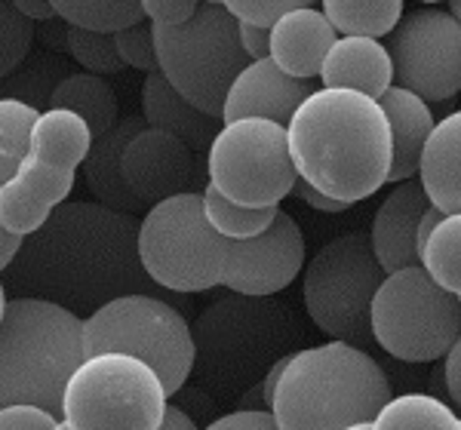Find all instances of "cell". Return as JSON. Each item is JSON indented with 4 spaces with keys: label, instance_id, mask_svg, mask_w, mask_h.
Returning a JSON list of instances; mask_svg holds the SVG:
<instances>
[{
    "label": "cell",
    "instance_id": "cell-1",
    "mask_svg": "<svg viewBox=\"0 0 461 430\" xmlns=\"http://www.w3.org/2000/svg\"><path fill=\"white\" fill-rule=\"evenodd\" d=\"M145 283L148 273L139 262L136 215L89 200L56 206L47 225L25 237L10 268L13 289L68 310H95L111 299L142 292Z\"/></svg>",
    "mask_w": 461,
    "mask_h": 430
},
{
    "label": "cell",
    "instance_id": "cell-2",
    "mask_svg": "<svg viewBox=\"0 0 461 430\" xmlns=\"http://www.w3.org/2000/svg\"><path fill=\"white\" fill-rule=\"evenodd\" d=\"M295 175L320 194L360 203L391 175V126L382 105L351 90H320L286 123Z\"/></svg>",
    "mask_w": 461,
    "mask_h": 430
},
{
    "label": "cell",
    "instance_id": "cell-3",
    "mask_svg": "<svg viewBox=\"0 0 461 430\" xmlns=\"http://www.w3.org/2000/svg\"><path fill=\"white\" fill-rule=\"evenodd\" d=\"M388 399V375L363 347L326 341L286 360L267 412L280 430H348L373 425Z\"/></svg>",
    "mask_w": 461,
    "mask_h": 430
},
{
    "label": "cell",
    "instance_id": "cell-4",
    "mask_svg": "<svg viewBox=\"0 0 461 430\" xmlns=\"http://www.w3.org/2000/svg\"><path fill=\"white\" fill-rule=\"evenodd\" d=\"M84 357V320L74 310L16 295L0 320V409L41 406L59 415L65 381Z\"/></svg>",
    "mask_w": 461,
    "mask_h": 430
},
{
    "label": "cell",
    "instance_id": "cell-5",
    "mask_svg": "<svg viewBox=\"0 0 461 430\" xmlns=\"http://www.w3.org/2000/svg\"><path fill=\"white\" fill-rule=\"evenodd\" d=\"M191 336L200 381L215 390H249L274 363L293 357L302 329L289 308L234 292L206 308Z\"/></svg>",
    "mask_w": 461,
    "mask_h": 430
},
{
    "label": "cell",
    "instance_id": "cell-6",
    "mask_svg": "<svg viewBox=\"0 0 461 430\" xmlns=\"http://www.w3.org/2000/svg\"><path fill=\"white\" fill-rule=\"evenodd\" d=\"M151 28L158 71L167 77V84L197 111L221 121L230 84L249 65V56L240 47L237 22L230 19L225 4L206 0L185 25Z\"/></svg>",
    "mask_w": 461,
    "mask_h": 430
},
{
    "label": "cell",
    "instance_id": "cell-7",
    "mask_svg": "<svg viewBox=\"0 0 461 430\" xmlns=\"http://www.w3.org/2000/svg\"><path fill=\"white\" fill-rule=\"evenodd\" d=\"M169 394L148 363L130 354H89L62 390V421L71 430H158Z\"/></svg>",
    "mask_w": 461,
    "mask_h": 430
},
{
    "label": "cell",
    "instance_id": "cell-8",
    "mask_svg": "<svg viewBox=\"0 0 461 430\" xmlns=\"http://www.w3.org/2000/svg\"><path fill=\"white\" fill-rule=\"evenodd\" d=\"M130 354L158 372L169 397L194 372V336L178 310L148 292L111 299L84 320V354Z\"/></svg>",
    "mask_w": 461,
    "mask_h": 430
},
{
    "label": "cell",
    "instance_id": "cell-9",
    "mask_svg": "<svg viewBox=\"0 0 461 430\" xmlns=\"http://www.w3.org/2000/svg\"><path fill=\"white\" fill-rule=\"evenodd\" d=\"M384 277L369 234L336 237L304 271L302 299L308 317L332 341L366 347L373 341V301Z\"/></svg>",
    "mask_w": 461,
    "mask_h": 430
},
{
    "label": "cell",
    "instance_id": "cell-10",
    "mask_svg": "<svg viewBox=\"0 0 461 430\" xmlns=\"http://www.w3.org/2000/svg\"><path fill=\"white\" fill-rule=\"evenodd\" d=\"M228 240L210 228L203 194H178L151 206L139 221V262L151 283L173 292L221 286Z\"/></svg>",
    "mask_w": 461,
    "mask_h": 430
},
{
    "label": "cell",
    "instance_id": "cell-11",
    "mask_svg": "<svg viewBox=\"0 0 461 430\" xmlns=\"http://www.w3.org/2000/svg\"><path fill=\"white\" fill-rule=\"evenodd\" d=\"M373 341L393 360H443L461 338V299L428 277L421 264L393 271L373 301Z\"/></svg>",
    "mask_w": 461,
    "mask_h": 430
},
{
    "label": "cell",
    "instance_id": "cell-12",
    "mask_svg": "<svg viewBox=\"0 0 461 430\" xmlns=\"http://www.w3.org/2000/svg\"><path fill=\"white\" fill-rule=\"evenodd\" d=\"M295 179L286 126L274 121L247 117L221 123L206 148V184L237 206L280 210V200L293 194Z\"/></svg>",
    "mask_w": 461,
    "mask_h": 430
},
{
    "label": "cell",
    "instance_id": "cell-13",
    "mask_svg": "<svg viewBox=\"0 0 461 430\" xmlns=\"http://www.w3.org/2000/svg\"><path fill=\"white\" fill-rule=\"evenodd\" d=\"M393 86L425 102H446L461 93V25L440 6L403 13L388 47Z\"/></svg>",
    "mask_w": 461,
    "mask_h": 430
},
{
    "label": "cell",
    "instance_id": "cell-14",
    "mask_svg": "<svg viewBox=\"0 0 461 430\" xmlns=\"http://www.w3.org/2000/svg\"><path fill=\"white\" fill-rule=\"evenodd\" d=\"M304 264V237L299 221L277 210L274 221L252 240L228 243L221 286L237 295L267 299L299 277Z\"/></svg>",
    "mask_w": 461,
    "mask_h": 430
},
{
    "label": "cell",
    "instance_id": "cell-15",
    "mask_svg": "<svg viewBox=\"0 0 461 430\" xmlns=\"http://www.w3.org/2000/svg\"><path fill=\"white\" fill-rule=\"evenodd\" d=\"M123 182L132 197L148 206H158L163 200L178 194H197L200 184V160L176 136L160 130H142L123 154Z\"/></svg>",
    "mask_w": 461,
    "mask_h": 430
},
{
    "label": "cell",
    "instance_id": "cell-16",
    "mask_svg": "<svg viewBox=\"0 0 461 430\" xmlns=\"http://www.w3.org/2000/svg\"><path fill=\"white\" fill-rule=\"evenodd\" d=\"M317 93L314 80H295L289 77L271 62H249L247 68L237 74L225 95V111H221V123L247 121V117H262L286 126L293 114L304 105V99Z\"/></svg>",
    "mask_w": 461,
    "mask_h": 430
},
{
    "label": "cell",
    "instance_id": "cell-17",
    "mask_svg": "<svg viewBox=\"0 0 461 430\" xmlns=\"http://www.w3.org/2000/svg\"><path fill=\"white\" fill-rule=\"evenodd\" d=\"M430 210V200L419 179H409L403 184H393V191L382 200L375 210L373 228H369V243L382 264L384 273L415 268L421 264L419 252V221Z\"/></svg>",
    "mask_w": 461,
    "mask_h": 430
},
{
    "label": "cell",
    "instance_id": "cell-18",
    "mask_svg": "<svg viewBox=\"0 0 461 430\" xmlns=\"http://www.w3.org/2000/svg\"><path fill=\"white\" fill-rule=\"evenodd\" d=\"M336 40L339 31L323 10L304 0L299 10L286 13L271 28V62L295 80H314Z\"/></svg>",
    "mask_w": 461,
    "mask_h": 430
},
{
    "label": "cell",
    "instance_id": "cell-19",
    "mask_svg": "<svg viewBox=\"0 0 461 430\" xmlns=\"http://www.w3.org/2000/svg\"><path fill=\"white\" fill-rule=\"evenodd\" d=\"M142 130H148L145 117L130 114V117H121L105 136L93 139L89 157L84 160V182H86L89 194L95 197V203L108 206V210H117V212H126V215L142 210V203L132 197V191L126 188V182H123L126 145Z\"/></svg>",
    "mask_w": 461,
    "mask_h": 430
},
{
    "label": "cell",
    "instance_id": "cell-20",
    "mask_svg": "<svg viewBox=\"0 0 461 430\" xmlns=\"http://www.w3.org/2000/svg\"><path fill=\"white\" fill-rule=\"evenodd\" d=\"M320 84L323 90H351L378 102L393 86L388 47L369 37H339L320 68Z\"/></svg>",
    "mask_w": 461,
    "mask_h": 430
},
{
    "label": "cell",
    "instance_id": "cell-21",
    "mask_svg": "<svg viewBox=\"0 0 461 430\" xmlns=\"http://www.w3.org/2000/svg\"><path fill=\"white\" fill-rule=\"evenodd\" d=\"M384 117H388L391 126V184H403L409 179H415L421 166V154H425V145L434 132V114H430V105L419 95L400 90V86H391L388 93L378 99Z\"/></svg>",
    "mask_w": 461,
    "mask_h": 430
},
{
    "label": "cell",
    "instance_id": "cell-22",
    "mask_svg": "<svg viewBox=\"0 0 461 430\" xmlns=\"http://www.w3.org/2000/svg\"><path fill=\"white\" fill-rule=\"evenodd\" d=\"M142 117L151 130L176 136L178 142H185L191 151L210 148L215 132L221 130V121L203 114V111H197L188 99H182V95L167 84V77H163L160 71L148 74L142 80Z\"/></svg>",
    "mask_w": 461,
    "mask_h": 430
},
{
    "label": "cell",
    "instance_id": "cell-23",
    "mask_svg": "<svg viewBox=\"0 0 461 430\" xmlns=\"http://www.w3.org/2000/svg\"><path fill=\"white\" fill-rule=\"evenodd\" d=\"M419 182L434 210L461 215V108L434 126L421 154Z\"/></svg>",
    "mask_w": 461,
    "mask_h": 430
},
{
    "label": "cell",
    "instance_id": "cell-24",
    "mask_svg": "<svg viewBox=\"0 0 461 430\" xmlns=\"http://www.w3.org/2000/svg\"><path fill=\"white\" fill-rule=\"evenodd\" d=\"M89 148H93V132L84 117L62 108H47L32 126L28 157L56 169H77L89 157Z\"/></svg>",
    "mask_w": 461,
    "mask_h": 430
},
{
    "label": "cell",
    "instance_id": "cell-25",
    "mask_svg": "<svg viewBox=\"0 0 461 430\" xmlns=\"http://www.w3.org/2000/svg\"><path fill=\"white\" fill-rule=\"evenodd\" d=\"M50 108H62L71 114L84 117L93 139L105 136L121 117H117V95L111 90V84L99 74H65L56 84V90L47 99Z\"/></svg>",
    "mask_w": 461,
    "mask_h": 430
},
{
    "label": "cell",
    "instance_id": "cell-26",
    "mask_svg": "<svg viewBox=\"0 0 461 430\" xmlns=\"http://www.w3.org/2000/svg\"><path fill=\"white\" fill-rule=\"evenodd\" d=\"M403 0H323L320 10L339 37H369L382 40L403 19Z\"/></svg>",
    "mask_w": 461,
    "mask_h": 430
},
{
    "label": "cell",
    "instance_id": "cell-27",
    "mask_svg": "<svg viewBox=\"0 0 461 430\" xmlns=\"http://www.w3.org/2000/svg\"><path fill=\"white\" fill-rule=\"evenodd\" d=\"M59 19L93 34H121L132 25H142V0H53Z\"/></svg>",
    "mask_w": 461,
    "mask_h": 430
},
{
    "label": "cell",
    "instance_id": "cell-28",
    "mask_svg": "<svg viewBox=\"0 0 461 430\" xmlns=\"http://www.w3.org/2000/svg\"><path fill=\"white\" fill-rule=\"evenodd\" d=\"M369 430H461V418L430 394H400L388 399Z\"/></svg>",
    "mask_w": 461,
    "mask_h": 430
},
{
    "label": "cell",
    "instance_id": "cell-29",
    "mask_svg": "<svg viewBox=\"0 0 461 430\" xmlns=\"http://www.w3.org/2000/svg\"><path fill=\"white\" fill-rule=\"evenodd\" d=\"M421 268L437 286L461 299V215H443L421 249Z\"/></svg>",
    "mask_w": 461,
    "mask_h": 430
},
{
    "label": "cell",
    "instance_id": "cell-30",
    "mask_svg": "<svg viewBox=\"0 0 461 430\" xmlns=\"http://www.w3.org/2000/svg\"><path fill=\"white\" fill-rule=\"evenodd\" d=\"M200 194H203V215H206V221H210V228L228 243L252 240V237L262 234L274 221V215H277V210H249V206L230 203V200H225L219 191L210 188V184H206Z\"/></svg>",
    "mask_w": 461,
    "mask_h": 430
},
{
    "label": "cell",
    "instance_id": "cell-31",
    "mask_svg": "<svg viewBox=\"0 0 461 430\" xmlns=\"http://www.w3.org/2000/svg\"><path fill=\"white\" fill-rule=\"evenodd\" d=\"M37 114L41 111L22 99H0V184L10 182L19 163L28 157V139Z\"/></svg>",
    "mask_w": 461,
    "mask_h": 430
},
{
    "label": "cell",
    "instance_id": "cell-32",
    "mask_svg": "<svg viewBox=\"0 0 461 430\" xmlns=\"http://www.w3.org/2000/svg\"><path fill=\"white\" fill-rule=\"evenodd\" d=\"M53 215V206H47L43 200L28 194L25 188H19L16 182L0 184V231L13 237H32L47 225V219Z\"/></svg>",
    "mask_w": 461,
    "mask_h": 430
},
{
    "label": "cell",
    "instance_id": "cell-33",
    "mask_svg": "<svg viewBox=\"0 0 461 430\" xmlns=\"http://www.w3.org/2000/svg\"><path fill=\"white\" fill-rule=\"evenodd\" d=\"M74 169H56V166H47V163L34 160V157H25L19 163L16 175H13V182L19 184V188H25L28 194H34L37 200H43L47 206H62L68 194L74 191Z\"/></svg>",
    "mask_w": 461,
    "mask_h": 430
},
{
    "label": "cell",
    "instance_id": "cell-34",
    "mask_svg": "<svg viewBox=\"0 0 461 430\" xmlns=\"http://www.w3.org/2000/svg\"><path fill=\"white\" fill-rule=\"evenodd\" d=\"M65 47H68L74 62H77L86 74L105 77V74H117L123 68L121 56H117V47H114V37L111 34H93V31H84V28L68 25L65 28Z\"/></svg>",
    "mask_w": 461,
    "mask_h": 430
},
{
    "label": "cell",
    "instance_id": "cell-35",
    "mask_svg": "<svg viewBox=\"0 0 461 430\" xmlns=\"http://www.w3.org/2000/svg\"><path fill=\"white\" fill-rule=\"evenodd\" d=\"M32 43H34V22L19 16V10L13 4L0 0V80L25 62Z\"/></svg>",
    "mask_w": 461,
    "mask_h": 430
},
{
    "label": "cell",
    "instance_id": "cell-36",
    "mask_svg": "<svg viewBox=\"0 0 461 430\" xmlns=\"http://www.w3.org/2000/svg\"><path fill=\"white\" fill-rule=\"evenodd\" d=\"M114 47L121 56L123 68H139L145 74L158 71V49H154V28L151 25H132L126 31L114 34Z\"/></svg>",
    "mask_w": 461,
    "mask_h": 430
},
{
    "label": "cell",
    "instance_id": "cell-37",
    "mask_svg": "<svg viewBox=\"0 0 461 430\" xmlns=\"http://www.w3.org/2000/svg\"><path fill=\"white\" fill-rule=\"evenodd\" d=\"M230 19L240 22V25H256L271 31L286 13L299 10L304 0H221Z\"/></svg>",
    "mask_w": 461,
    "mask_h": 430
},
{
    "label": "cell",
    "instance_id": "cell-38",
    "mask_svg": "<svg viewBox=\"0 0 461 430\" xmlns=\"http://www.w3.org/2000/svg\"><path fill=\"white\" fill-rule=\"evenodd\" d=\"M200 0H142L145 19H151V25L160 28H176L194 19Z\"/></svg>",
    "mask_w": 461,
    "mask_h": 430
},
{
    "label": "cell",
    "instance_id": "cell-39",
    "mask_svg": "<svg viewBox=\"0 0 461 430\" xmlns=\"http://www.w3.org/2000/svg\"><path fill=\"white\" fill-rule=\"evenodd\" d=\"M59 415L41 406H4L0 409V430H53Z\"/></svg>",
    "mask_w": 461,
    "mask_h": 430
},
{
    "label": "cell",
    "instance_id": "cell-40",
    "mask_svg": "<svg viewBox=\"0 0 461 430\" xmlns=\"http://www.w3.org/2000/svg\"><path fill=\"white\" fill-rule=\"evenodd\" d=\"M203 430H280V427L267 409L262 412L237 409V412H228V415H221V418L210 421Z\"/></svg>",
    "mask_w": 461,
    "mask_h": 430
},
{
    "label": "cell",
    "instance_id": "cell-41",
    "mask_svg": "<svg viewBox=\"0 0 461 430\" xmlns=\"http://www.w3.org/2000/svg\"><path fill=\"white\" fill-rule=\"evenodd\" d=\"M237 34H240V47H243V53L249 56V62L271 58V31L256 28V25H240V22H237Z\"/></svg>",
    "mask_w": 461,
    "mask_h": 430
},
{
    "label": "cell",
    "instance_id": "cell-42",
    "mask_svg": "<svg viewBox=\"0 0 461 430\" xmlns=\"http://www.w3.org/2000/svg\"><path fill=\"white\" fill-rule=\"evenodd\" d=\"M293 194L302 197V203H308L311 210H320V212H345V210H351V203H341V200H332V197L320 194L317 188H311V184L302 182V179H295Z\"/></svg>",
    "mask_w": 461,
    "mask_h": 430
},
{
    "label": "cell",
    "instance_id": "cell-43",
    "mask_svg": "<svg viewBox=\"0 0 461 430\" xmlns=\"http://www.w3.org/2000/svg\"><path fill=\"white\" fill-rule=\"evenodd\" d=\"M443 381H446V394H449L452 406L461 409V338L456 341V345H452V351L446 354Z\"/></svg>",
    "mask_w": 461,
    "mask_h": 430
},
{
    "label": "cell",
    "instance_id": "cell-44",
    "mask_svg": "<svg viewBox=\"0 0 461 430\" xmlns=\"http://www.w3.org/2000/svg\"><path fill=\"white\" fill-rule=\"evenodd\" d=\"M13 6L19 10V16H25L28 22H37V19H53L56 10H53V0H13Z\"/></svg>",
    "mask_w": 461,
    "mask_h": 430
},
{
    "label": "cell",
    "instance_id": "cell-45",
    "mask_svg": "<svg viewBox=\"0 0 461 430\" xmlns=\"http://www.w3.org/2000/svg\"><path fill=\"white\" fill-rule=\"evenodd\" d=\"M158 430H197V425H194V418H191V415L182 409V406L169 403L167 415H163V421H160Z\"/></svg>",
    "mask_w": 461,
    "mask_h": 430
},
{
    "label": "cell",
    "instance_id": "cell-46",
    "mask_svg": "<svg viewBox=\"0 0 461 430\" xmlns=\"http://www.w3.org/2000/svg\"><path fill=\"white\" fill-rule=\"evenodd\" d=\"M22 243H25L22 237H13V234H4V231H0V273L13 268V262H16Z\"/></svg>",
    "mask_w": 461,
    "mask_h": 430
},
{
    "label": "cell",
    "instance_id": "cell-47",
    "mask_svg": "<svg viewBox=\"0 0 461 430\" xmlns=\"http://www.w3.org/2000/svg\"><path fill=\"white\" fill-rule=\"evenodd\" d=\"M443 221V212L440 210H434V206H430V210L421 215V221H419V237H415V243H419V252L425 249V243L430 240V234H434V228L440 225Z\"/></svg>",
    "mask_w": 461,
    "mask_h": 430
},
{
    "label": "cell",
    "instance_id": "cell-48",
    "mask_svg": "<svg viewBox=\"0 0 461 430\" xmlns=\"http://www.w3.org/2000/svg\"><path fill=\"white\" fill-rule=\"evenodd\" d=\"M6 305H10V299H6V286L0 283V320H4V314H6Z\"/></svg>",
    "mask_w": 461,
    "mask_h": 430
},
{
    "label": "cell",
    "instance_id": "cell-49",
    "mask_svg": "<svg viewBox=\"0 0 461 430\" xmlns=\"http://www.w3.org/2000/svg\"><path fill=\"white\" fill-rule=\"evenodd\" d=\"M449 16L461 25V0H452V4H449Z\"/></svg>",
    "mask_w": 461,
    "mask_h": 430
},
{
    "label": "cell",
    "instance_id": "cell-50",
    "mask_svg": "<svg viewBox=\"0 0 461 430\" xmlns=\"http://www.w3.org/2000/svg\"><path fill=\"white\" fill-rule=\"evenodd\" d=\"M53 430H71V427L65 425V421H56V425H53Z\"/></svg>",
    "mask_w": 461,
    "mask_h": 430
},
{
    "label": "cell",
    "instance_id": "cell-51",
    "mask_svg": "<svg viewBox=\"0 0 461 430\" xmlns=\"http://www.w3.org/2000/svg\"><path fill=\"white\" fill-rule=\"evenodd\" d=\"M348 430H369V425H357V427H348Z\"/></svg>",
    "mask_w": 461,
    "mask_h": 430
}]
</instances>
